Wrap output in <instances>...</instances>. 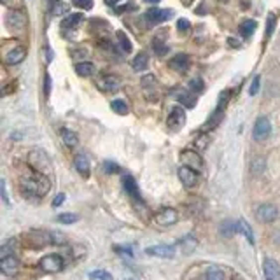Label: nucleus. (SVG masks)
I'll return each mask as SVG.
<instances>
[{"label":"nucleus","mask_w":280,"mask_h":280,"mask_svg":"<svg viewBox=\"0 0 280 280\" xmlns=\"http://www.w3.org/2000/svg\"><path fill=\"white\" fill-rule=\"evenodd\" d=\"M105 2H107L109 5H116L119 2V0H105Z\"/></svg>","instance_id":"nucleus-53"},{"label":"nucleus","mask_w":280,"mask_h":280,"mask_svg":"<svg viewBox=\"0 0 280 280\" xmlns=\"http://www.w3.org/2000/svg\"><path fill=\"white\" fill-rule=\"evenodd\" d=\"M0 270L2 273L7 277H12L19 272V259L16 258L14 254H9V256H2L0 259Z\"/></svg>","instance_id":"nucleus-11"},{"label":"nucleus","mask_w":280,"mask_h":280,"mask_svg":"<svg viewBox=\"0 0 280 280\" xmlns=\"http://www.w3.org/2000/svg\"><path fill=\"white\" fill-rule=\"evenodd\" d=\"M118 41H119V48H121V51L128 55V53L132 51V41L126 37L125 32H118Z\"/></svg>","instance_id":"nucleus-32"},{"label":"nucleus","mask_w":280,"mask_h":280,"mask_svg":"<svg viewBox=\"0 0 280 280\" xmlns=\"http://www.w3.org/2000/svg\"><path fill=\"white\" fill-rule=\"evenodd\" d=\"M19 189L25 196H37L42 198L49 193L51 189V182H49L48 175L41 172H28L23 173L21 179H19Z\"/></svg>","instance_id":"nucleus-1"},{"label":"nucleus","mask_w":280,"mask_h":280,"mask_svg":"<svg viewBox=\"0 0 280 280\" xmlns=\"http://www.w3.org/2000/svg\"><path fill=\"white\" fill-rule=\"evenodd\" d=\"M235 231H236V224H233L231 221L222 222V226H221V233H222V235H224V236H231Z\"/></svg>","instance_id":"nucleus-37"},{"label":"nucleus","mask_w":280,"mask_h":280,"mask_svg":"<svg viewBox=\"0 0 280 280\" xmlns=\"http://www.w3.org/2000/svg\"><path fill=\"white\" fill-rule=\"evenodd\" d=\"M0 2H2V4H7V2H9V0H0Z\"/></svg>","instance_id":"nucleus-56"},{"label":"nucleus","mask_w":280,"mask_h":280,"mask_svg":"<svg viewBox=\"0 0 280 280\" xmlns=\"http://www.w3.org/2000/svg\"><path fill=\"white\" fill-rule=\"evenodd\" d=\"M177 28L181 30V32H189V28H191V23H189L188 19H179Z\"/></svg>","instance_id":"nucleus-44"},{"label":"nucleus","mask_w":280,"mask_h":280,"mask_svg":"<svg viewBox=\"0 0 280 280\" xmlns=\"http://www.w3.org/2000/svg\"><path fill=\"white\" fill-rule=\"evenodd\" d=\"M181 158H182V161L186 163V166H191L196 172L203 170V159L200 158V154L196 151H184L181 154Z\"/></svg>","instance_id":"nucleus-17"},{"label":"nucleus","mask_w":280,"mask_h":280,"mask_svg":"<svg viewBox=\"0 0 280 280\" xmlns=\"http://www.w3.org/2000/svg\"><path fill=\"white\" fill-rule=\"evenodd\" d=\"M275 21H277L275 14H268V19H266V39L272 37L273 30H275Z\"/></svg>","instance_id":"nucleus-38"},{"label":"nucleus","mask_w":280,"mask_h":280,"mask_svg":"<svg viewBox=\"0 0 280 280\" xmlns=\"http://www.w3.org/2000/svg\"><path fill=\"white\" fill-rule=\"evenodd\" d=\"M72 4L79 9H84V11H89L93 7V0H72Z\"/></svg>","instance_id":"nucleus-39"},{"label":"nucleus","mask_w":280,"mask_h":280,"mask_svg":"<svg viewBox=\"0 0 280 280\" xmlns=\"http://www.w3.org/2000/svg\"><path fill=\"white\" fill-rule=\"evenodd\" d=\"M60 135H62V140H63V144L67 145V147H75V145L79 144V137L75 132H72V130L69 128H62L60 130Z\"/></svg>","instance_id":"nucleus-22"},{"label":"nucleus","mask_w":280,"mask_h":280,"mask_svg":"<svg viewBox=\"0 0 280 280\" xmlns=\"http://www.w3.org/2000/svg\"><path fill=\"white\" fill-rule=\"evenodd\" d=\"M270 135H272V123H270V119L266 118V116H259V118L256 119L252 137H254V140H258V142H263V140H266Z\"/></svg>","instance_id":"nucleus-5"},{"label":"nucleus","mask_w":280,"mask_h":280,"mask_svg":"<svg viewBox=\"0 0 280 280\" xmlns=\"http://www.w3.org/2000/svg\"><path fill=\"white\" fill-rule=\"evenodd\" d=\"M137 5L133 4V2H128V4L125 5H119V7H116V12H125V11H133Z\"/></svg>","instance_id":"nucleus-45"},{"label":"nucleus","mask_w":280,"mask_h":280,"mask_svg":"<svg viewBox=\"0 0 280 280\" xmlns=\"http://www.w3.org/2000/svg\"><path fill=\"white\" fill-rule=\"evenodd\" d=\"M231 280H242V279H240V277H233Z\"/></svg>","instance_id":"nucleus-55"},{"label":"nucleus","mask_w":280,"mask_h":280,"mask_svg":"<svg viewBox=\"0 0 280 280\" xmlns=\"http://www.w3.org/2000/svg\"><path fill=\"white\" fill-rule=\"evenodd\" d=\"M2 198H4L5 205H9V196H7V189H5V181H2Z\"/></svg>","instance_id":"nucleus-50"},{"label":"nucleus","mask_w":280,"mask_h":280,"mask_svg":"<svg viewBox=\"0 0 280 280\" xmlns=\"http://www.w3.org/2000/svg\"><path fill=\"white\" fill-rule=\"evenodd\" d=\"M28 161L33 168L37 170V172H41V173H49L53 168L51 159H49L48 154H46L44 151H41V149H33V151H30Z\"/></svg>","instance_id":"nucleus-2"},{"label":"nucleus","mask_w":280,"mask_h":280,"mask_svg":"<svg viewBox=\"0 0 280 280\" xmlns=\"http://www.w3.org/2000/svg\"><path fill=\"white\" fill-rule=\"evenodd\" d=\"M203 280H224V272L219 268H209L203 275Z\"/></svg>","instance_id":"nucleus-31"},{"label":"nucleus","mask_w":280,"mask_h":280,"mask_svg":"<svg viewBox=\"0 0 280 280\" xmlns=\"http://www.w3.org/2000/svg\"><path fill=\"white\" fill-rule=\"evenodd\" d=\"M82 21H84V14L77 12V14L67 16V18L62 21V26H63V28H75V26H79Z\"/></svg>","instance_id":"nucleus-26"},{"label":"nucleus","mask_w":280,"mask_h":280,"mask_svg":"<svg viewBox=\"0 0 280 280\" xmlns=\"http://www.w3.org/2000/svg\"><path fill=\"white\" fill-rule=\"evenodd\" d=\"M96 86H98V89H102V91H116V89L121 86V79L112 74H103L96 79Z\"/></svg>","instance_id":"nucleus-12"},{"label":"nucleus","mask_w":280,"mask_h":280,"mask_svg":"<svg viewBox=\"0 0 280 280\" xmlns=\"http://www.w3.org/2000/svg\"><path fill=\"white\" fill-rule=\"evenodd\" d=\"M145 254L161 259H172L175 256V247L173 245H152L145 249Z\"/></svg>","instance_id":"nucleus-14"},{"label":"nucleus","mask_w":280,"mask_h":280,"mask_svg":"<svg viewBox=\"0 0 280 280\" xmlns=\"http://www.w3.org/2000/svg\"><path fill=\"white\" fill-rule=\"evenodd\" d=\"M44 91H46V96H49V89H51V77L49 75H46L44 77Z\"/></svg>","instance_id":"nucleus-49"},{"label":"nucleus","mask_w":280,"mask_h":280,"mask_svg":"<svg viewBox=\"0 0 280 280\" xmlns=\"http://www.w3.org/2000/svg\"><path fill=\"white\" fill-rule=\"evenodd\" d=\"M189 89H191V91L202 93L203 91V81L202 79H193V81L189 82Z\"/></svg>","instance_id":"nucleus-40"},{"label":"nucleus","mask_w":280,"mask_h":280,"mask_svg":"<svg viewBox=\"0 0 280 280\" xmlns=\"http://www.w3.org/2000/svg\"><path fill=\"white\" fill-rule=\"evenodd\" d=\"M147 65H149V56L145 53H139L132 62L133 70H137V72H144L147 69Z\"/></svg>","instance_id":"nucleus-25"},{"label":"nucleus","mask_w":280,"mask_h":280,"mask_svg":"<svg viewBox=\"0 0 280 280\" xmlns=\"http://www.w3.org/2000/svg\"><path fill=\"white\" fill-rule=\"evenodd\" d=\"M123 186H125L126 195L132 196L135 202H142V196H140V193H139V186H137L135 179H133L132 175H126V177L123 179Z\"/></svg>","instance_id":"nucleus-20"},{"label":"nucleus","mask_w":280,"mask_h":280,"mask_svg":"<svg viewBox=\"0 0 280 280\" xmlns=\"http://www.w3.org/2000/svg\"><path fill=\"white\" fill-rule=\"evenodd\" d=\"M103 170H105L107 173H118L119 165H116V163H112V161H105L103 163Z\"/></svg>","instance_id":"nucleus-42"},{"label":"nucleus","mask_w":280,"mask_h":280,"mask_svg":"<svg viewBox=\"0 0 280 280\" xmlns=\"http://www.w3.org/2000/svg\"><path fill=\"white\" fill-rule=\"evenodd\" d=\"M75 72H77V75H81V77H89V75L95 74V67L89 62H81L75 65Z\"/></svg>","instance_id":"nucleus-27"},{"label":"nucleus","mask_w":280,"mask_h":280,"mask_svg":"<svg viewBox=\"0 0 280 280\" xmlns=\"http://www.w3.org/2000/svg\"><path fill=\"white\" fill-rule=\"evenodd\" d=\"M5 23H7V26L9 28H12V30H23L25 28V25H26V16H25V12H21V11H9L7 12V16H5Z\"/></svg>","instance_id":"nucleus-15"},{"label":"nucleus","mask_w":280,"mask_h":280,"mask_svg":"<svg viewBox=\"0 0 280 280\" xmlns=\"http://www.w3.org/2000/svg\"><path fill=\"white\" fill-rule=\"evenodd\" d=\"M256 28H258V23H256L254 19H247V21H243L242 25H240V33L247 39L256 32Z\"/></svg>","instance_id":"nucleus-29"},{"label":"nucleus","mask_w":280,"mask_h":280,"mask_svg":"<svg viewBox=\"0 0 280 280\" xmlns=\"http://www.w3.org/2000/svg\"><path fill=\"white\" fill-rule=\"evenodd\" d=\"M25 58H26V49L23 48V46H16L11 51H7L4 60L7 65H18V63H21Z\"/></svg>","instance_id":"nucleus-18"},{"label":"nucleus","mask_w":280,"mask_h":280,"mask_svg":"<svg viewBox=\"0 0 280 280\" xmlns=\"http://www.w3.org/2000/svg\"><path fill=\"white\" fill-rule=\"evenodd\" d=\"M39 266L48 273H56V272H62L63 266H65V261H63V258L60 254H48L41 259Z\"/></svg>","instance_id":"nucleus-6"},{"label":"nucleus","mask_w":280,"mask_h":280,"mask_svg":"<svg viewBox=\"0 0 280 280\" xmlns=\"http://www.w3.org/2000/svg\"><path fill=\"white\" fill-rule=\"evenodd\" d=\"M229 44H231L233 48H238V46H240V42H236L235 39H229Z\"/></svg>","instance_id":"nucleus-52"},{"label":"nucleus","mask_w":280,"mask_h":280,"mask_svg":"<svg viewBox=\"0 0 280 280\" xmlns=\"http://www.w3.org/2000/svg\"><path fill=\"white\" fill-rule=\"evenodd\" d=\"M263 273H265V280H280L279 263L272 258H266L263 263Z\"/></svg>","instance_id":"nucleus-16"},{"label":"nucleus","mask_w":280,"mask_h":280,"mask_svg":"<svg viewBox=\"0 0 280 280\" xmlns=\"http://www.w3.org/2000/svg\"><path fill=\"white\" fill-rule=\"evenodd\" d=\"M63 202H65V193H58V195H56V198L53 200V203H51V205L56 209V207H60Z\"/></svg>","instance_id":"nucleus-47"},{"label":"nucleus","mask_w":280,"mask_h":280,"mask_svg":"<svg viewBox=\"0 0 280 280\" xmlns=\"http://www.w3.org/2000/svg\"><path fill=\"white\" fill-rule=\"evenodd\" d=\"M196 245H198V240H196L193 235H188L186 238H182L181 242H179V247L182 249L184 254H191V252L196 249Z\"/></svg>","instance_id":"nucleus-24"},{"label":"nucleus","mask_w":280,"mask_h":280,"mask_svg":"<svg viewBox=\"0 0 280 280\" xmlns=\"http://www.w3.org/2000/svg\"><path fill=\"white\" fill-rule=\"evenodd\" d=\"M74 166H75V170H77L79 173H81L82 177L84 179H88L89 177V170H91V166H89V159H88V156H84V154H77L74 158Z\"/></svg>","instance_id":"nucleus-21"},{"label":"nucleus","mask_w":280,"mask_h":280,"mask_svg":"<svg viewBox=\"0 0 280 280\" xmlns=\"http://www.w3.org/2000/svg\"><path fill=\"white\" fill-rule=\"evenodd\" d=\"M111 109L116 112L118 116H126L128 114V105H126L125 100H112L111 102Z\"/></svg>","instance_id":"nucleus-30"},{"label":"nucleus","mask_w":280,"mask_h":280,"mask_svg":"<svg viewBox=\"0 0 280 280\" xmlns=\"http://www.w3.org/2000/svg\"><path fill=\"white\" fill-rule=\"evenodd\" d=\"M177 175H179V179H181L182 186H186V188H195V186L198 184V172L193 170L191 166H186V165L179 166Z\"/></svg>","instance_id":"nucleus-8"},{"label":"nucleus","mask_w":280,"mask_h":280,"mask_svg":"<svg viewBox=\"0 0 280 280\" xmlns=\"http://www.w3.org/2000/svg\"><path fill=\"white\" fill-rule=\"evenodd\" d=\"M86 55H88V51H86V49H79V51L72 53V56H74V58H77V56H86Z\"/></svg>","instance_id":"nucleus-51"},{"label":"nucleus","mask_w":280,"mask_h":280,"mask_svg":"<svg viewBox=\"0 0 280 280\" xmlns=\"http://www.w3.org/2000/svg\"><path fill=\"white\" fill-rule=\"evenodd\" d=\"M79 221L77 214H70V212H65V214L58 215V222L60 224H74V222Z\"/></svg>","instance_id":"nucleus-33"},{"label":"nucleus","mask_w":280,"mask_h":280,"mask_svg":"<svg viewBox=\"0 0 280 280\" xmlns=\"http://www.w3.org/2000/svg\"><path fill=\"white\" fill-rule=\"evenodd\" d=\"M189 56L188 55H175L172 60H170V69L175 70V72H179V74H182V72H186V70L189 69Z\"/></svg>","instance_id":"nucleus-19"},{"label":"nucleus","mask_w":280,"mask_h":280,"mask_svg":"<svg viewBox=\"0 0 280 280\" xmlns=\"http://www.w3.org/2000/svg\"><path fill=\"white\" fill-rule=\"evenodd\" d=\"M256 215L261 222H273L277 217H279V210H277L275 205L272 203H263V205L258 207L256 210Z\"/></svg>","instance_id":"nucleus-10"},{"label":"nucleus","mask_w":280,"mask_h":280,"mask_svg":"<svg viewBox=\"0 0 280 280\" xmlns=\"http://www.w3.org/2000/svg\"><path fill=\"white\" fill-rule=\"evenodd\" d=\"M263 170H265V161H263L261 158H258L254 163H252V172H254V173H261Z\"/></svg>","instance_id":"nucleus-43"},{"label":"nucleus","mask_w":280,"mask_h":280,"mask_svg":"<svg viewBox=\"0 0 280 280\" xmlns=\"http://www.w3.org/2000/svg\"><path fill=\"white\" fill-rule=\"evenodd\" d=\"M207 142H209V137H207V135H200L198 139H196L198 149H205L207 147Z\"/></svg>","instance_id":"nucleus-46"},{"label":"nucleus","mask_w":280,"mask_h":280,"mask_svg":"<svg viewBox=\"0 0 280 280\" xmlns=\"http://www.w3.org/2000/svg\"><path fill=\"white\" fill-rule=\"evenodd\" d=\"M186 125V112L182 111V107H173L168 114V119H166V126L170 130H181L182 126Z\"/></svg>","instance_id":"nucleus-9"},{"label":"nucleus","mask_w":280,"mask_h":280,"mask_svg":"<svg viewBox=\"0 0 280 280\" xmlns=\"http://www.w3.org/2000/svg\"><path fill=\"white\" fill-rule=\"evenodd\" d=\"M89 279L93 280H112V275L105 270H96V272L89 273Z\"/></svg>","instance_id":"nucleus-36"},{"label":"nucleus","mask_w":280,"mask_h":280,"mask_svg":"<svg viewBox=\"0 0 280 280\" xmlns=\"http://www.w3.org/2000/svg\"><path fill=\"white\" fill-rule=\"evenodd\" d=\"M26 238V245H30L32 249H42L49 243H53V233L41 231V229H35V231H30Z\"/></svg>","instance_id":"nucleus-4"},{"label":"nucleus","mask_w":280,"mask_h":280,"mask_svg":"<svg viewBox=\"0 0 280 280\" xmlns=\"http://www.w3.org/2000/svg\"><path fill=\"white\" fill-rule=\"evenodd\" d=\"M259 81H261V77H259V75H256L254 81H252V84H251V88H249V95H251V96L258 95V91H259Z\"/></svg>","instance_id":"nucleus-41"},{"label":"nucleus","mask_w":280,"mask_h":280,"mask_svg":"<svg viewBox=\"0 0 280 280\" xmlns=\"http://www.w3.org/2000/svg\"><path fill=\"white\" fill-rule=\"evenodd\" d=\"M236 231L242 233V235L247 238V242L254 245V235H252V229H251V226H249L247 222L243 221V219H240V221L236 222Z\"/></svg>","instance_id":"nucleus-28"},{"label":"nucleus","mask_w":280,"mask_h":280,"mask_svg":"<svg viewBox=\"0 0 280 280\" xmlns=\"http://www.w3.org/2000/svg\"><path fill=\"white\" fill-rule=\"evenodd\" d=\"M228 98H229V91H224V93H221V96H219V103H217V107H215V111H214V114L210 116V119L209 121L203 125V132H209V130H212V128H215V126L221 123V119H222V116H224V109H226V103H228Z\"/></svg>","instance_id":"nucleus-3"},{"label":"nucleus","mask_w":280,"mask_h":280,"mask_svg":"<svg viewBox=\"0 0 280 280\" xmlns=\"http://www.w3.org/2000/svg\"><path fill=\"white\" fill-rule=\"evenodd\" d=\"M69 11H70V5L65 4V2H55V4H53V14L62 16V14H67Z\"/></svg>","instance_id":"nucleus-35"},{"label":"nucleus","mask_w":280,"mask_h":280,"mask_svg":"<svg viewBox=\"0 0 280 280\" xmlns=\"http://www.w3.org/2000/svg\"><path fill=\"white\" fill-rule=\"evenodd\" d=\"M152 49L156 51V55L163 56L166 51H168V46L163 42V37H158V39H154V41H152Z\"/></svg>","instance_id":"nucleus-34"},{"label":"nucleus","mask_w":280,"mask_h":280,"mask_svg":"<svg viewBox=\"0 0 280 280\" xmlns=\"http://www.w3.org/2000/svg\"><path fill=\"white\" fill-rule=\"evenodd\" d=\"M154 221L158 222L159 226H172L179 221V214L177 210L173 209H161L158 214L154 215Z\"/></svg>","instance_id":"nucleus-13"},{"label":"nucleus","mask_w":280,"mask_h":280,"mask_svg":"<svg viewBox=\"0 0 280 280\" xmlns=\"http://www.w3.org/2000/svg\"><path fill=\"white\" fill-rule=\"evenodd\" d=\"M177 100L188 109H193L196 105V96L193 95L191 91H188V89H179V91H177Z\"/></svg>","instance_id":"nucleus-23"},{"label":"nucleus","mask_w":280,"mask_h":280,"mask_svg":"<svg viewBox=\"0 0 280 280\" xmlns=\"http://www.w3.org/2000/svg\"><path fill=\"white\" fill-rule=\"evenodd\" d=\"M144 2H145V4H158L159 0H144Z\"/></svg>","instance_id":"nucleus-54"},{"label":"nucleus","mask_w":280,"mask_h":280,"mask_svg":"<svg viewBox=\"0 0 280 280\" xmlns=\"http://www.w3.org/2000/svg\"><path fill=\"white\" fill-rule=\"evenodd\" d=\"M116 251H118L119 254H126L128 258H132V256H133V252H132V249H130V247H116Z\"/></svg>","instance_id":"nucleus-48"},{"label":"nucleus","mask_w":280,"mask_h":280,"mask_svg":"<svg viewBox=\"0 0 280 280\" xmlns=\"http://www.w3.org/2000/svg\"><path fill=\"white\" fill-rule=\"evenodd\" d=\"M173 16V11L172 9H149L147 12L144 14V19L147 23H151V25H158V23H163L166 21V19H170Z\"/></svg>","instance_id":"nucleus-7"}]
</instances>
